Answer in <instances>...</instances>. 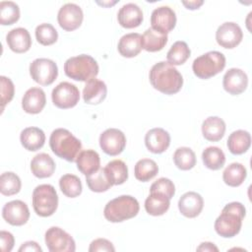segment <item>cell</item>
Masks as SVG:
<instances>
[{"label": "cell", "mask_w": 252, "mask_h": 252, "mask_svg": "<svg viewBox=\"0 0 252 252\" xmlns=\"http://www.w3.org/2000/svg\"><path fill=\"white\" fill-rule=\"evenodd\" d=\"M170 206V199L158 192H151L145 201L146 212L154 217L164 215Z\"/></svg>", "instance_id": "29"}, {"label": "cell", "mask_w": 252, "mask_h": 252, "mask_svg": "<svg viewBox=\"0 0 252 252\" xmlns=\"http://www.w3.org/2000/svg\"><path fill=\"white\" fill-rule=\"evenodd\" d=\"M225 122L218 116H210L202 123V134L210 142H218L222 139L225 133Z\"/></svg>", "instance_id": "24"}, {"label": "cell", "mask_w": 252, "mask_h": 252, "mask_svg": "<svg viewBox=\"0 0 252 252\" xmlns=\"http://www.w3.org/2000/svg\"><path fill=\"white\" fill-rule=\"evenodd\" d=\"M20 141L26 150L35 152L43 147L45 143V134L38 127H28L21 132Z\"/></svg>", "instance_id": "26"}, {"label": "cell", "mask_w": 252, "mask_h": 252, "mask_svg": "<svg viewBox=\"0 0 252 252\" xmlns=\"http://www.w3.org/2000/svg\"><path fill=\"white\" fill-rule=\"evenodd\" d=\"M20 19V8L13 1H2L0 3V24L10 26Z\"/></svg>", "instance_id": "40"}, {"label": "cell", "mask_w": 252, "mask_h": 252, "mask_svg": "<svg viewBox=\"0 0 252 252\" xmlns=\"http://www.w3.org/2000/svg\"><path fill=\"white\" fill-rule=\"evenodd\" d=\"M104 170L112 185L123 184L128 179V167L121 159H113L109 161Z\"/></svg>", "instance_id": "32"}, {"label": "cell", "mask_w": 252, "mask_h": 252, "mask_svg": "<svg viewBox=\"0 0 252 252\" xmlns=\"http://www.w3.org/2000/svg\"><path fill=\"white\" fill-rule=\"evenodd\" d=\"M197 251H209V252L216 251V252H218L219 248L212 242H202L200 244V246L197 247Z\"/></svg>", "instance_id": "47"}, {"label": "cell", "mask_w": 252, "mask_h": 252, "mask_svg": "<svg viewBox=\"0 0 252 252\" xmlns=\"http://www.w3.org/2000/svg\"><path fill=\"white\" fill-rule=\"evenodd\" d=\"M150 83L154 89L164 94H174L183 86V77L179 71L165 61L156 63L150 70Z\"/></svg>", "instance_id": "1"}, {"label": "cell", "mask_w": 252, "mask_h": 252, "mask_svg": "<svg viewBox=\"0 0 252 252\" xmlns=\"http://www.w3.org/2000/svg\"><path fill=\"white\" fill-rule=\"evenodd\" d=\"M6 41L9 48L16 53H25L32 46L30 32L25 28H16L11 30L6 35Z\"/></svg>", "instance_id": "21"}, {"label": "cell", "mask_w": 252, "mask_h": 252, "mask_svg": "<svg viewBox=\"0 0 252 252\" xmlns=\"http://www.w3.org/2000/svg\"><path fill=\"white\" fill-rule=\"evenodd\" d=\"M52 102L61 109L72 108L77 105L80 99L79 89L69 82H61L51 93Z\"/></svg>", "instance_id": "9"}, {"label": "cell", "mask_w": 252, "mask_h": 252, "mask_svg": "<svg viewBox=\"0 0 252 252\" xmlns=\"http://www.w3.org/2000/svg\"><path fill=\"white\" fill-rule=\"evenodd\" d=\"M182 4L189 10H196V9H199L204 4V1H197V0L182 1Z\"/></svg>", "instance_id": "48"}, {"label": "cell", "mask_w": 252, "mask_h": 252, "mask_svg": "<svg viewBox=\"0 0 252 252\" xmlns=\"http://www.w3.org/2000/svg\"><path fill=\"white\" fill-rule=\"evenodd\" d=\"M90 252H101V251H115L113 244L105 238H97L91 242L89 247Z\"/></svg>", "instance_id": "44"}, {"label": "cell", "mask_w": 252, "mask_h": 252, "mask_svg": "<svg viewBox=\"0 0 252 252\" xmlns=\"http://www.w3.org/2000/svg\"><path fill=\"white\" fill-rule=\"evenodd\" d=\"M158 172L157 162L151 158H142L135 164L134 174L137 180L147 182L153 179Z\"/></svg>", "instance_id": "34"}, {"label": "cell", "mask_w": 252, "mask_h": 252, "mask_svg": "<svg viewBox=\"0 0 252 252\" xmlns=\"http://www.w3.org/2000/svg\"><path fill=\"white\" fill-rule=\"evenodd\" d=\"M30 74L35 83L49 86L58 76V67L51 59L36 58L30 64Z\"/></svg>", "instance_id": "8"}, {"label": "cell", "mask_w": 252, "mask_h": 252, "mask_svg": "<svg viewBox=\"0 0 252 252\" xmlns=\"http://www.w3.org/2000/svg\"><path fill=\"white\" fill-rule=\"evenodd\" d=\"M86 182H87L89 189L91 191L96 192V193L105 192L108 189H110L111 186H113L107 177L104 167L103 168L99 167V169L96 170L95 172H94L90 175H87Z\"/></svg>", "instance_id": "36"}, {"label": "cell", "mask_w": 252, "mask_h": 252, "mask_svg": "<svg viewBox=\"0 0 252 252\" xmlns=\"http://www.w3.org/2000/svg\"><path fill=\"white\" fill-rule=\"evenodd\" d=\"M139 210L140 205L136 198L130 195H121L105 205L103 216L110 222H121L136 217Z\"/></svg>", "instance_id": "4"}, {"label": "cell", "mask_w": 252, "mask_h": 252, "mask_svg": "<svg viewBox=\"0 0 252 252\" xmlns=\"http://www.w3.org/2000/svg\"><path fill=\"white\" fill-rule=\"evenodd\" d=\"M117 49L120 55L123 57L132 58L137 56L143 49L142 35L138 32H130L124 34L119 39Z\"/></svg>", "instance_id": "23"}, {"label": "cell", "mask_w": 252, "mask_h": 252, "mask_svg": "<svg viewBox=\"0 0 252 252\" xmlns=\"http://www.w3.org/2000/svg\"><path fill=\"white\" fill-rule=\"evenodd\" d=\"M45 244L50 252H74L76 244L73 237L58 226H51L45 232Z\"/></svg>", "instance_id": "10"}, {"label": "cell", "mask_w": 252, "mask_h": 252, "mask_svg": "<svg viewBox=\"0 0 252 252\" xmlns=\"http://www.w3.org/2000/svg\"><path fill=\"white\" fill-rule=\"evenodd\" d=\"M45 103V93L40 88L29 89L22 98V107L25 112L30 114H37L41 112Z\"/></svg>", "instance_id": "20"}, {"label": "cell", "mask_w": 252, "mask_h": 252, "mask_svg": "<svg viewBox=\"0 0 252 252\" xmlns=\"http://www.w3.org/2000/svg\"><path fill=\"white\" fill-rule=\"evenodd\" d=\"M247 176L245 166L239 162H232L222 172L223 182L230 187L240 186Z\"/></svg>", "instance_id": "31"}, {"label": "cell", "mask_w": 252, "mask_h": 252, "mask_svg": "<svg viewBox=\"0 0 252 252\" xmlns=\"http://www.w3.org/2000/svg\"><path fill=\"white\" fill-rule=\"evenodd\" d=\"M59 187L62 193L69 198H76L81 195L83 186L81 179L75 174H64L59 179Z\"/></svg>", "instance_id": "37"}, {"label": "cell", "mask_w": 252, "mask_h": 252, "mask_svg": "<svg viewBox=\"0 0 252 252\" xmlns=\"http://www.w3.org/2000/svg\"><path fill=\"white\" fill-rule=\"evenodd\" d=\"M84 13L82 8L75 3H66L58 11L57 21L61 29L66 32L77 30L83 23Z\"/></svg>", "instance_id": "12"}, {"label": "cell", "mask_w": 252, "mask_h": 252, "mask_svg": "<svg viewBox=\"0 0 252 252\" xmlns=\"http://www.w3.org/2000/svg\"><path fill=\"white\" fill-rule=\"evenodd\" d=\"M3 219L14 226H21L28 222L30 210L28 205L21 200H13L6 203L2 209Z\"/></svg>", "instance_id": "14"}, {"label": "cell", "mask_w": 252, "mask_h": 252, "mask_svg": "<svg viewBox=\"0 0 252 252\" xmlns=\"http://www.w3.org/2000/svg\"><path fill=\"white\" fill-rule=\"evenodd\" d=\"M191 50L185 41H175L166 54L167 62L173 66L184 64L190 57Z\"/></svg>", "instance_id": "35"}, {"label": "cell", "mask_w": 252, "mask_h": 252, "mask_svg": "<svg viewBox=\"0 0 252 252\" xmlns=\"http://www.w3.org/2000/svg\"><path fill=\"white\" fill-rule=\"evenodd\" d=\"M0 83H1V107L3 111L5 105L8 104L14 97L15 87L11 79L5 76L0 77Z\"/></svg>", "instance_id": "43"}, {"label": "cell", "mask_w": 252, "mask_h": 252, "mask_svg": "<svg viewBox=\"0 0 252 252\" xmlns=\"http://www.w3.org/2000/svg\"><path fill=\"white\" fill-rule=\"evenodd\" d=\"M167 39V34L160 33L150 28L142 35V47L149 52H157L165 46Z\"/></svg>", "instance_id": "30"}, {"label": "cell", "mask_w": 252, "mask_h": 252, "mask_svg": "<svg viewBox=\"0 0 252 252\" xmlns=\"http://www.w3.org/2000/svg\"><path fill=\"white\" fill-rule=\"evenodd\" d=\"M243 38L241 28L233 22L221 24L216 32V40L223 48L232 49L236 47Z\"/></svg>", "instance_id": "13"}, {"label": "cell", "mask_w": 252, "mask_h": 252, "mask_svg": "<svg viewBox=\"0 0 252 252\" xmlns=\"http://www.w3.org/2000/svg\"><path fill=\"white\" fill-rule=\"evenodd\" d=\"M35 38L42 45H51L57 41L58 32L51 24L43 23L35 28Z\"/></svg>", "instance_id": "41"}, {"label": "cell", "mask_w": 252, "mask_h": 252, "mask_svg": "<svg viewBox=\"0 0 252 252\" xmlns=\"http://www.w3.org/2000/svg\"><path fill=\"white\" fill-rule=\"evenodd\" d=\"M202 160L207 168L219 170L225 163V156L219 147H208L202 153Z\"/></svg>", "instance_id": "33"}, {"label": "cell", "mask_w": 252, "mask_h": 252, "mask_svg": "<svg viewBox=\"0 0 252 252\" xmlns=\"http://www.w3.org/2000/svg\"><path fill=\"white\" fill-rule=\"evenodd\" d=\"M32 207L35 214L46 218L52 216L58 207V195L50 184H40L33 189Z\"/></svg>", "instance_id": "7"}, {"label": "cell", "mask_w": 252, "mask_h": 252, "mask_svg": "<svg viewBox=\"0 0 252 252\" xmlns=\"http://www.w3.org/2000/svg\"><path fill=\"white\" fill-rule=\"evenodd\" d=\"M173 161L177 168L189 170L196 164V155L188 147H180L173 154Z\"/></svg>", "instance_id": "39"}, {"label": "cell", "mask_w": 252, "mask_h": 252, "mask_svg": "<svg viewBox=\"0 0 252 252\" xmlns=\"http://www.w3.org/2000/svg\"><path fill=\"white\" fill-rule=\"evenodd\" d=\"M151 25L152 29L155 31L167 34V32H171L175 28L176 14L168 6H160L156 8L152 12Z\"/></svg>", "instance_id": "15"}, {"label": "cell", "mask_w": 252, "mask_h": 252, "mask_svg": "<svg viewBox=\"0 0 252 252\" xmlns=\"http://www.w3.org/2000/svg\"><path fill=\"white\" fill-rule=\"evenodd\" d=\"M143 19L144 16L142 9L135 3H127L123 5L117 13L118 23L125 29H134L139 27L142 24Z\"/></svg>", "instance_id": "19"}, {"label": "cell", "mask_w": 252, "mask_h": 252, "mask_svg": "<svg viewBox=\"0 0 252 252\" xmlns=\"http://www.w3.org/2000/svg\"><path fill=\"white\" fill-rule=\"evenodd\" d=\"M55 162L52 158L45 154H37L31 161L32 173L37 178L50 177L55 171Z\"/></svg>", "instance_id": "25"}, {"label": "cell", "mask_w": 252, "mask_h": 252, "mask_svg": "<svg viewBox=\"0 0 252 252\" xmlns=\"http://www.w3.org/2000/svg\"><path fill=\"white\" fill-rule=\"evenodd\" d=\"M204 207L202 196L194 191L184 193L178 200V209L181 215L193 219L200 215Z\"/></svg>", "instance_id": "17"}, {"label": "cell", "mask_w": 252, "mask_h": 252, "mask_svg": "<svg viewBox=\"0 0 252 252\" xmlns=\"http://www.w3.org/2000/svg\"><path fill=\"white\" fill-rule=\"evenodd\" d=\"M145 145L151 153L162 154L170 145V135L162 128H153L145 136Z\"/></svg>", "instance_id": "18"}, {"label": "cell", "mask_w": 252, "mask_h": 252, "mask_svg": "<svg viewBox=\"0 0 252 252\" xmlns=\"http://www.w3.org/2000/svg\"><path fill=\"white\" fill-rule=\"evenodd\" d=\"M49 146L54 155L70 162L76 161L82 150L81 141L64 128H57L52 131Z\"/></svg>", "instance_id": "3"}, {"label": "cell", "mask_w": 252, "mask_h": 252, "mask_svg": "<svg viewBox=\"0 0 252 252\" xmlns=\"http://www.w3.org/2000/svg\"><path fill=\"white\" fill-rule=\"evenodd\" d=\"M251 146V135L245 130L232 132L227 139V148L232 155L238 156L246 153Z\"/></svg>", "instance_id": "28"}, {"label": "cell", "mask_w": 252, "mask_h": 252, "mask_svg": "<svg viewBox=\"0 0 252 252\" xmlns=\"http://www.w3.org/2000/svg\"><path fill=\"white\" fill-rule=\"evenodd\" d=\"M150 191L161 193L166 197H168L169 199H171L175 194V186L170 179L165 177H160L151 185Z\"/></svg>", "instance_id": "42"}, {"label": "cell", "mask_w": 252, "mask_h": 252, "mask_svg": "<svg viewBox=\"0 0 252 252\" xmlns=\"http://www.w3.org/2000/svg\"><path fill=\"white\" fill-rule=\"evenodd\" d=\"M225 56L220 51H209L197 57L192 64V70L199 79L207 80L220 73L225 67Z\"/></svg>", "instance_id": "6"}, {"label": "cell", "mask_w": 252, "mask_h": 252, "mask_svg": "<svg viewBox=\"0 0 252 252\" xmlns=\"http://www.w3.org/2000/svg\"><path fill=\"white\" fill-rule=\"evenodd\" d=\"M246 215L244 205L240 202L226 204L220 215L215 220L216 232L224 238H231L239 233L242 226V220Z\"/></svg>", "instance_id": "2"}, {"label": "cell", "mask_w": 252, "mask_h": 252, "mask_svg": "<svg viewBox=\"0 0 252 252\" xmlns=\"http://www.w3.org/2000/svg\"><path fill=\"white\" fill-rule=\"evenodd\" d=\"M106 94L107 87L105 83L95 78L87 82L83 90V98L88 104H99L105 99Z\"/></svg>", "instance_id": "22"}, {"label": "cell", "mask_w": 252, "mask_h": 252, "mask_svg": "<svg viewBox=\"0 0 252 252\" xmlns=\"http://www.w3.org/2000/svg\"><path fill=\"white\" fill-rule=\"evenodd\" d=\"M248 86L247 74L239 68L228 69L222 78V87L231 95L242 94Z\"/></svg>", "instance_id": "16"}, {"label": "cell", "mask_w": 252, "mask_h": 252, "mask_svg": "<svg viewBox=\"0 0 252 252\" xmlns=\"http://www.w3.org/2000/svg\"><path fill=\"white\" fill-rule=\"evenodd\" d=\"M98 71L99 67L97 62L88 54L70 57L64 63L66 76L75 81L89 82L97 76Z\"/></svg>", "instance_id": "5"}, {"label": "cell", "mask_w": 252, "mask_h": 252, "mask_svg": "<svg viewBox=\"0 0 252 252\" xmlns=\"http://www.w3.org/2000/svg\"><path fill=\"white\" fill-rule=\"evenodd\" d=\"M99 146L108 156H118L126 147L124 133L116 128H108L99 136Z\"/></svg>", "instance_id": "11"}, {"label": "cell", "mask_w": 252, "mask_h": 252, "mask_svg": "<svg viewBox=\"0 0 252 252\" xmlns=\"http://www.w3.org/2000/svg\"><path fill=\"white\" fill-rule=\"evenodd\" d=\"M23 251H32V252H41V247L35 241H26L19 248V252Z\"/></svg>", "instance_id": "46"}, {"label": "cell", "mask_w": 252, "mask_h": 252, "mask_svg": "<svg viewBox=\"0 0 252 252\" xmlns=\"http://www.w3.org/2000/svg\"><path fill=\"white\" fill-rule=\"evenodd\" d=\"M76 163L79 171L87 176L99 169L100 158L94 150H84L78 155Z\"/></svg>", "instance_id": "27"}, {"label": "cell", "mask_w": 252, "mask_h": 252, "mask_svg": "<svg viewBox=\"0 0 252 252\" xmlns=\"http://www.w3.org/2000/svg\"><path fill=\"white\" fill-rule=\"evenodd\" d=\"M22 182L20 177L12 172H4L0 176V192L4 196H13L20 192Z\"/></svg>", "instance_id": "38"}, {"label": "cell", "mask_w": 252, "mask_h": 252, "mask_svg": "<svg viewBox=\"0 0 252 252\" xmlns=\"http://www.w3.org/2000/svg\"><path fill=\"white\" fill-rule=\"evenodd\" d=\"M15 243V238L13 234L6 230L0 231V249L3 252H10Z\"/></svg>", "instance_id": "45"}]
</instances>
